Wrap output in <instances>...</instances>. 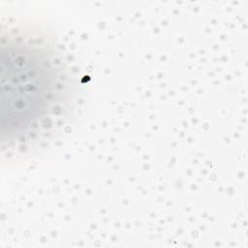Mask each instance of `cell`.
Returning a JSON list of instances; mask_svg holds the SVG:
<instances>
[{
  "label": "cell",
  "instance_id": "1",
  "mask_svg": "<svg viewBox=\"0 0 248 248\" xmlns=\"http://www.w3.org/2000/svg\"><path fill=\"white\" fill-rule=\"evenodd\" d=\"M2 140L25 147L59 126L72 103L69 69L46 39L10 31L1 46Z\"/></svg>",
  "mask_w": 248,
  "mask_h": 248
}]
</instances>
